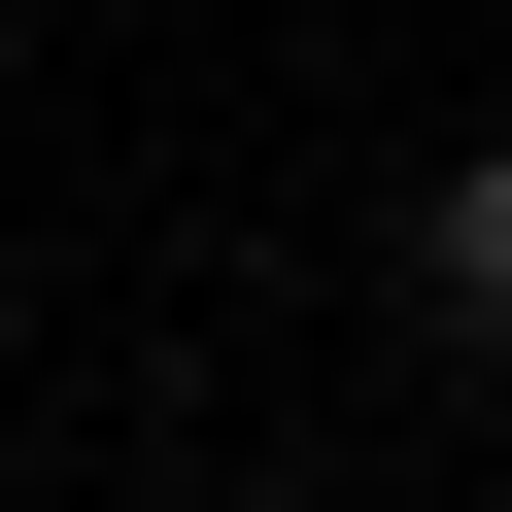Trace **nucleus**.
<instances>
[{"label":"nucleus","mask_w":512,"mask_h":512,"mask_svg":"<svg viewBox=\"0 0 512 512\" xmlns=\"http://www.w3.org/2000/svg\"><path fill=\"white\" fill-rule=\"evenodd\" d=\"M410 308H444V342H478V376H512V137H478V171H444V205H410Z\"/></svg>","instance_id":"1"}]
</instances>
